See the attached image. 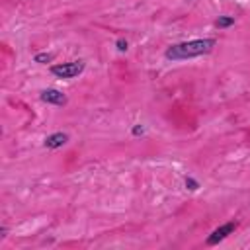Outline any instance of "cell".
Masks as SVG:
<instances>
[{
    "label": "cell",
    "mask_w": 250,
    "mask_h": 250,
    "mask_svg": "<svg viewBox=\"0 0 250 250\" xmlns=\"http://www.w3.org/2000/svg\"><path fill=\"white\" fill-rule=\"evenodd\" d=\"M84 70V61H70V62H59V64H51V74H55L57 78H74Z\"/></svg>",
    "instance_id": "7a4b0ae2"
},
{
    "label": "cell",
    "mask_w": 250,
    "mask_h": 250,
    "mask_svg": "<svg viewBox=\"0 0 250 250\" xmlns=\"http://www.w3.org/2000/svg\"><path fill=\"white\" fill-rule=\"evenodd\" d=\"M131 133H133L135 137H139V135H143V133H145V127H143V125H135Z\"/></svg>",
    "instance_id": "30bf717a"
},
{
    "label": "cell",
    "mask_w": 250,
    "mask_h": 250,
    "mask_svg": "<svg viewBox=\"0 0 250 250\" xmlns=\"http://www.w3.org/2000/svg\"><path fill=\"white\" fill-rule=\"evenodd\" d=\"M66 143H68V135L57 131V133L45 137V143H43V145H45L47 148H59V146H62V145H66Z\"/></svg>",
    "instance_id": "5b68a950"
},
{
    "label": "cell",
    "mask_w": 250,
    "mask_h": 250,
    "mask_svg": "<svg viewBox=\"0 0 250 250\" xmlns=\"http://www.w3.org/2000/svg\"><path fill=\"white\" fill-rule=\"evenodd\" d=\"M217 45L215 39H193V41H184V43H176V45H170L164 53V57L168 61H184V59H193V57H199V55H205L209 53L213 47Z\"/></svg>",
    "instance_id": "6da1fadb"
},
{
    "label": "cell",
    "mask_w": 250,
    "mask_h": 250,
    "mask_svg": "<svg viewBox=\"0 0 250 250\" xmlns=\"http://www.w3.org/2000/svg\"><path fill=\"white\" fill-rule=\"evenodd\" d=\"M115 47H117V51H121V53H125V51L129 49V43H127L125 39H117V41H115Z\"/></svg>",
    "instance_id": "ba28073f"
},
{
    "label": "cell",
    "mask_w": 250,
    "mask_h": 250,
    "mask_svg": "<svg viewBox=\"0 0 250 250\" xmlns=\"http://www.w3.org/2000/svg\"><path fill=\"white\" fill-rule=\"evenodd\" d=\"M234 229H236V223H225V225L217 227V229L207 236V244H209V246L219 244V242H221V240H225L230 232H234Z\"/></svg>",
    "instance_id": "3957f363"
},
{
    "label": "cell",
    "mask_w": 250,
    "mask_h": 250,
    "mask_svg": "<svg viewBox=\"0 0 250 250\" xmlns=\"http://www.w3.org/2000/svg\"><path fill=\"white\" fill-rule=\"evenodd\" d=\"M232 23H234V18H230V16H219V18L215 20V25H217L219 29L229 27V25H232Z\"/></svg>",
    "instance_id": "8992f818"
},
{
    "label": "cell",
    "mask_w": 250,
    "mask_h": 250,
    "mask_svg": "<svg viewBox=\"0 0 250 250\" xmlns=\"http://www.w3.org/2000/svg\"><path fill=\"white\" fill-rule=\"evenodd\" d=\"M6 232H8V230H6V227H2V229H0V238H4V236H6Z\"/></svg>",
    "instance_id": "8fae6325"
},
{
    "label": "cell",
    "mask_w": 250,
    "mask_h": 250,
    "mask_svg": "<svg viewBox=\"0 0 250 250\" xmlns=\"http://www.w3.org/2000/svg\"><path fill=\"white\" fill-rule=\"evenodd\" d=\"M186 188H188V189H191V191H195V189L199 188V184H197L193 178H186Z\"/></svg>",
    "instance_id": "9c48e42d"
},
{
    "label": "cell",
    "mask_w": 250,
    "mask_h": 250,
    "mask_svg": "<svg viewBox=\"0 0 250 250\" xmlns=\"http://www.w3.org/2000/svg\"><path fill=\"white\" fill-rule=\"evenodd\" d=\"M39 98H41V102H45V104H55V105H64V104L68 102L66 96H64L61 90H55V88L43 90Z\"/></svg>",
    "instance_id": "277c9868"
},
{
    "label": "cell",
    "mask_w": 250,
    "mask_h": 250,
    "mask_svg": "<svg viewBox=\"0 0 250 250\" xmlns=\"http://www.w3.org/2000/svg\"><path fill=\"white\" fill-rule=\"evenodd\" d=\"M53 59H55V55H53V53H37V55L33 57V61H35V62H39V64L51 62Z\"/></svg>",
    "instance_id": "52a82bcc"
}]
</instances>
